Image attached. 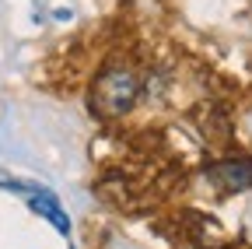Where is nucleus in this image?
<instances>
[{
    "instance_id": "obj_3",
    "label": "nucleus",
    "mask_w": 252,
    "mask_h": 249,
    "mask_svg": "<svg viewBox=\"0 0 252 249\" xmlns=\"http://www.w3.org/2000/svg\"><path fill=\"white\" fill-rule=\"evenodd\" d=\"M207 179L220 190H252V158H224L207 169Z\"/></svg>"
},
{
    "instance_id": "obj_1",
    "label": "nucleus",
    "mask_w": 252,
    "mask_h": 249,
    "mask_svg": "<svg viewBox=\"0 0 252 249\" xmlns=\"http://www.w3.org/2000/svg\"><path fill=\"white\" fill-rule=\"evenodd\" d=\"M137 95H140V77L130 67H109L98 74V81L91 88V109L112 119V116L130 112Z\"/></svg>"
},
{
    "instance_id": "obj_2",
    "label": "nucleus",
    "mask_w": 252,
    "mask_h": 249,
    "mask_svg": "<svg viewBox=\"0 0 252 249\" xmlns=\"http://www.w3.org/2000/svg\"><path fill=\"white\" fill-rule=\"evenodd\" d=\"M0 182H7L4 176H0ZM7 190H18V193H25L28 197V204H32V211H39L46 221H53L56 225V232H63L67 235V217H63V207L56 204V197L53 193H46L42 186H32V182H7Z\"/></svg>"
}]
</instances>
